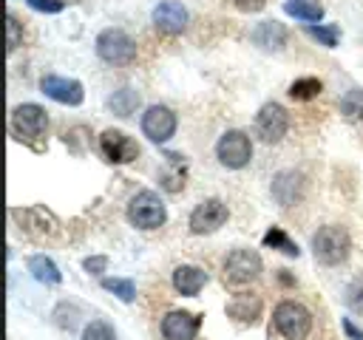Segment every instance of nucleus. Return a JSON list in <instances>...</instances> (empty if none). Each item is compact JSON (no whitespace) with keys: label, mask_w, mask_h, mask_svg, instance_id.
Masks as SVG:
<instances>
[{"label":"nucleus","mask_w":363,"mask_h":340,"mask_svg":"<svg viewBox=\"0 0 363 340\" xmlns=\"http://www.w3.org/2000/svg\"><path fill=\"white\" fill-rule=\"evenodd\" d=\"M28 6H31L34 11H45V14H57V11L65 8L62 0H28Z\"/></svg>","instance_id":"obj_30"},{"label":"nucleus","mask_w":363,"mask_h":340,"mask_svg":"<svg viewBox=\"0 0 363 340\" xmlns=\"http://www.w3.org/2000/svg\"><path fill=\"white\" fill-rule=\"evenodd\" d=\"M153 23L164 34H182L187 28V8L176 0H162L153 8Z\"/></svg>","instance_id":"obj_15"},{"label":"nucleus","mask_w":363,"mask_h":340,"mask_svg":"<svg viewBox=\"0 0 363 340\" xmlns=\"http://www.w3.org/2000/svg\"><path fill=\"white\" fill-rule=\"evenodd\" d=\"M199 326H201V317L199 314L184 312V309H176V312H167L164 314L162 334H164V340H196Z\"/></svg>","instance_id":"obj_13"},{"label":"nucleus","mask_w":363,"mask_h":340,"mask_svg":"<svg viewBox=\"0 0 363 340\" xmlns=\"http://www.w3.org/2000/svg\"><path fill=\"white\" fill-rule=\"evenodd\" d=\"M286 128H289V113L278 102H267L258 110V116H255V133L264 142H281L284 133H286Z\"/></svg>","instance_id":"obj_7"},{"label":"nucleus","mask_w":363,"mask_h":340,"mask_svg":"<svg viewBox=\"0 0 363 340\" xmlns=\"http://www.w3.org/2000/svg\"><path fill=\"white\" fill-rule=\"evenodd\" d=\"M40 88L48 99L60 102V105H79L85 99V91H82V82L79 79H68V76H43L40 79Z\"/></svg>","instance_id":"obj_12"},{"label":"nucleus","mask_w":363,"mask_h":340,"mask_svg":"<svg viewBox=\"0 0 363 340\" xmlns=\"http://www.w3.org/2000/svg\"><path fill=\"white\" fill-rule=\"evenodd\" d=\"M142 133L156 144L167 142L176 133V113L170 108H164V105H150L142 113Z\"/></svg>","instance_id":"obj_8"},{"label":"nucleus","mask_w":363,"mask_h":340,"mask_svg":"<svg viewBox=\"0 0 363 340\" xmlns=\"http://www.w3.org/2000/svg\"><path fill=\"white\" fill-rule=\"evenodd\" d=\"M11 125L14 130L23 136V139H37L45 133L48 128V116H45V108L34 105V102H23L11 110Z\"/></svg>","instance_id":"obj_10"},{"label":"nucleus","mask_w":363,"mask_h":340,"mask_svg":"<svg viewBox=\"0 0 363 340\" xmlns=\"http://www.w3.org/2000/svg\"><path fill=\"white\" fill-rule=\"evenodd\" d=\"M346 303H349L352 309L363 312V278H357L354 283H349V289H346Z\"/></svg>","instance_id":"obj_29"},{"label":"nucleus","mask_w":363,"mask_h":340,"mask_svg":"<svg viewBox=\"0 0 363 340\" xmlns=\"http://www.w3.org/2000/svg\"><path fill=\"white\" fill-rule=\"evenodd\" d=\"M340 113L346 119H360L363 116V91L360 88H349L340 96Z\"/></svg>","instance_id":"obj_23"},{"label":"nucleus","mask_w":363,"mask_h":340,"mask_svg":"<svg viewBox=\"0 0 363 340\" xmlns=\"http://www.w3.org/2000/svg\"><path fill=\"white\" fill-rule=\"evenodd\" d=\"M261 275V255L255 249H233L224 258V280L233 286L250 283Z\"/></svg>","instance_id":"obj_5"},{"label":"nucleus","mask_w":363,"mask_h":340,"mask_svg":"<svg viewBox=\"0 0 363 340\" xmlns=\"http://www.w3.org/2000/svg\"><path fill=\"white\" fill-rule=\"evenodd\" d=\"M108 105L113 108V113H119V116H130V113L136 110V105H139V94H136L133 88H119V91L108 99Z\"/></svg>","instance_id":"obj_21"},{"label":"nucleus","mask_w":363,"mask_h":340,"mask_svg":"<svg viewBox=\"0 0 363 340\" xmlns=\"http://www.w3.org/2000/svg\"><path fill=\"white\" fill-rule=\"evenodd\" d=\"M272 320H275V329L281 332V337H286V340H303L312 329V314L295 300H281L272 312Z\"/></svg>","instance_id":"obj_2"},{"label":"nucleus","mask_w":363,"mask_h":340,"mask_svg":"<svg viewBox=\"0 0 363 340\" xmlns=\"http://www.w3.org/2000/svg\"><path fill=\"white\" fill-rule=\"evenodd\" d=\"M264 246H272V249H281L284 255H289V258H298L301 255V249H298V244H292L289 238H286V232L281 230V227H272L267 235H264Z\"/></svg>","instance_id":"obj_22"},{"label":"nucleus","mask_w":363,"mask_h":340,"mask_svg":"<svg viewBox=\"0 0 363 340\" xmlns=\"http://www.w3.org/2000/svg\"><path fill=\"white\" fill-rule=\"evenodd\" d=\"M306 34L315 37L326 48H335L337 45V26H306Z\"/></svg>","instance_id":"obj_26"},{"label":"nucleus","mask_w":363,"mask_h":340,"mask_svg":"<svg viewBox=\"0 0 363 340\" xmlns=\"http://www.w3.org/2000/svg\"><path fill=\"white\" fill-rule=\"evenodd\" d=\"M216 156H218V162H221L224 167H230V170L244 167V164L250 162V156H252L250 136L241 133V130H227V133H221V139H218V144H216Z\"/></svg>","instance_id":"obj_6"},{"label":"nucleus","mask_w":363,"mask_h":340,"mask_svg":"<svg viewBox=\"0 0 363 340\" xmlns=\"http://www.w3.org/2000/svg\"><path fill=\"white\" fill-rule=\"evenodd\" d=\"M102 289L113 292V295H116L119 300H125V303H130V300L136 298V286H133L130 278H102Z\"/></svg>","instance_id":"obj_24"},{"label":"nucleus","mask_w":363,"mask_h":340,"mask_svg":"<svg viewBox=\"0 0 363 340\" xmlns=\"http://www.w3.org/2000/svg\"><path fill=\"white\" fill-rule=\"evenodd\" d=\"M235 6L241 11H261L267 6V0H235Z\"/></svg>","instance_id":"obj_33"},{"label":"nucleus","mask_w":363,"mask_h":340,"mask_svg":"<svg viewBox=\"0 0 363 340\" xmlns=\"http://www.w3.org/2000/svg\"><path fill=\"white\" fill-rule=\"evenodd\" d=\"M250 40H252L255 45L267 48V51H278V48H284V42H286V28H284L281 23H275V20H264V23H258V26L252 28Z\"/></svg>","instance_id":"obj_17"},{"label":"nucleus","mask_w":363,"mask_h":340,"mask_svg":"<svg viewBox=\"0 0 363 340\" xmlns=\"http://www.w3.org/2000/svg\"><path fill=\"white\" fill-rule=\"evenodd\" d=\"M269 190H272V198L281 207H289V204L303 198V176L298 170H281V173H275Z\"/></svg>","instance_id":"obj_14"},{"label":"nucleus","mask_w":363,"mask_h":340,"mask_svg":"<svg viewBox=\"0 0 363 340\" xmlns=\"http://www.w3.org/2000/svg\"><path fill=\"white\" fill-rule=\"evenodd\" d=\"M340 326H343V332H346V337H349V340H363V332H360L349 317H343V320H340Z\"/></svg>","instance_id":"obj_32"},{"label":"nucleus","mask_w":363,"mask_h":340,"mask_svg":"<svg viewBox=\"0 0 363 340\" xmlns=\"http://www.w3.org/2000/svg\"><path fill=\"white\" fill-rule=\"evenodd\" d=\"M82 340H116V334L105 320H91L82 332Z\"/></svg>","instance_id":"obj_27"},{"label":"nucleus","mask_w":363,"mask_h":340,"mask_svg":"<svg viewBox=\"0 0 363 340\" xmlns=\"http://www.w3.org/2000/svg\"><path fill=\"white\" fill-rule=\"evenodd\" d=\"M227 314L241 323H255L261 314V298L258 295H235L227 303Z\"/></svg>","instance_id":"obj_18"},{"label":"nucleus","mask_w":363,"mask_h":340,"mask_svg":"<svg viewBox=\"0 0 363 340\" xmlns=\"http://www.w3.org/2000/svg\"><path fill=\"white\" fill-rule=\"evenodd\" d=\"M318 94H320V79H315V76H301V79H295L289 85V96L292 99H312Z\"/></svg>","instance_id":"obj_25"},{"label":"nucleus","mask_w":363,"mask_h":340,"mask_svg":"<svg viewBox=\"0 0 363 340\" xmlns=\"http://www.w3.org/2000/svg\"><path fill=\"white\" fill-rule=\"evenodd\" d=\"M167 218V210L162 204V198L153 193V190H142L130 198L128 204V221L133 227H142V230H153V227H162Z\"/></svg>","instance_id":"obj_3"},{"label":"nucleus","mask_w":363,"mask_h":340,"mask_svg":"<svg viewBox=\"0 0 363 340\" xmlns=\"http://www.w3.org/2000/svg\"><path fill=\"white\" fill-rule=\"evenodd\" d=\"M227 221V204L221 198H204L193 212H190V232L204 235L216 232Z\"/></svg>","instance_id":"obj_11"},{"label":"nucleus","mask_w":363,"mask_h":340,"mask_svg":"<svg viewBox=\"0 0 363 340\" xmlns=\"http://www.w3.org/2000/svg\"><path fill=\"white\" fill-rule=\"evenodd\" d=\"M349 249H352V241H349V232L343 227H335V224H326L320 227L315 235H312V252L320 264L326 266H335V264H343L349 258Z\"/></svg>","instance_id":"obj_1"},{"label":"nucleus","mask_w":363,"mask_h":340,"mask_svg":"<svg viewBox=\"0 0 363 340\" xmlns=\"http://www.w3.org/2000/svg\"><path fill=\"white\" fill-rule=\"evenodd\" d=\"M82 266H85L88 272L99 275V272H105V266H108V258H105V255H94V258H85V261H82Z\"/></svg>","instance_id":"obj_31"},{"label":"nucleus","mask_w":363,"mask_h":340,"mask_svg":"<svg viewBox=\"0 0 363 340\" xmlns=\"http://www.w3.org/2000/svg\"><path fill=\"white\" fill-rule=\"evenodd\" d=\"M204 283H207V272L199 269V266H193V264H182V266L173 269V286H176L179 295L193 298V295H199V289Z\"/></svg>","instance_id":"obj_16"},{"label":"nucleus","mask_w":363,"mask_h":340,"mask_svg":"<svg viewBox=\"0 0 363 340\" xmlns=\"http://www.w3.org/2000/svg\"><path fill=\"white\" fill-rule=\"evenodd\" d=\"M284 11L292 14V17H298V20H303V23H309V26L323 17V6L315 3V0H286L284 3Z\"/></svg>","instance_id":"obj_20"},{"label":"nucleus","mask_w":363,"mask_h":340,"mask_svg":"<svg viewBox=\"0 0 363 340\" xmlns=\"http://www.w3.org/2000/svg\"><path fill=\"white\" fill-rule=\"evenodd\" d=\"M20 37H23V34H20V23L14 20V14H9V17H6V48L14 51V48L20 45Z\"/></svg>","instance_id":"obj_28"},{"label":"nucleus","mask_w":363,"mask_h":340,"mask_svg":"<svg viewBox=\"0 0 363 340\" xmlns=\"http://www.w3.org/2000/svg\"><path fill=\"white\" fill-rule=\"evenodd\" d=\"M28 272H31L40 283H60V280H62L57 264H54L51 258H45V255H31V258H28Z\"/></svg>","instance_id":"obj_19"},{"label":"nucleus","mask_w":363,"mask_h":340,"mask_svg":"<svg viewBox=\"0 0 363 340\" xmlns=\"http://www.w3.org/2000/svg\"><path fill=\"white\" fill-rule=\"evenodd\" d=\"M99 150H102V156H105L108 162H113V164H128V162H133V159L139 156V144H136L128 133L113 130V128L102 130V136H99Z\"/></svg>","instance_id":"obj_9"},{"label":"nucleus","mask_w":363,"mask_h":340,"mask_svg":"<svg viewBox=\"0 0 363 340\" xmlns=\"http://www.w3.org/2000/svg\"><path fill=\"white\" fill-rule=\"evenodd\" d=\"M96 54L111 65H128L136 60V42L122 28H105L96 37Z\"/></svg>","instance_id":"obj_4"}]
</instances>
